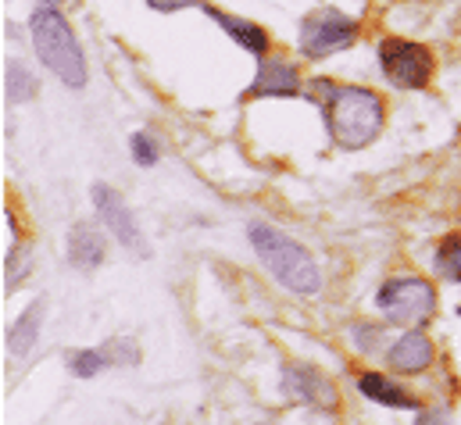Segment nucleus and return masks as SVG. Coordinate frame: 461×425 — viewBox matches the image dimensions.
<instances>
[{
    "label": "nucleus",
    "mask_w": 461,
    "mask_h": 425,
    "mask_svg": "<svg viewBox=\"0 0 461 425\" xmlns=\"http://www.w3.org/2000/svg\"><path fill=\"white\" fill-rule=\"evenodd\" d=\"M208 14L230 32L232 40L243 47V50H250V54H265L268 50V32L261 29V25H254V22H243V18H232V14H226V11H219V7H208Z\"/></svg>",
    "instance_id": "obj_12"
},
{
    "label": "nucleus",
    "mask_w": 461,
    "mask_h": 425,
    "mask_svg": "<svg viewBox=\"0 0 461 425\" xmlns=\"http://www.w3.org/2000/svg\"><path fill=\"white\" fill-rule=\"evenodd\" d=\"M154 11H179V7H190V4H197V0H147Z\"/></svg>",
    "instance_id": "obj_19"
},
{
    "label": "nucleus",
    "mask_w": 461,
    "mask_h": 425,
    "mask_svg": "<svg viewBox=\"0 0 461 425\" xmlns=\"http://www.w3.org/2000/svg\"><path fill=\"white\" fill-rule=\"evenodd\" d=\"M29 29H32V43H36L40 61L65 86H76V90L86 86V58H83V47H79L72 25L54 7H40L29 18Z\"/></svg>",
    "instance_id": "obj_3"
},
{
    "label": "nucleus",
    "mask_w": 461,
    "mask_h": 425,
    "mask_svg": "<svg viewBox=\"0 0 461 425\" xmlns=\"http://www.w3.org/2000/svg\"><path fill=\"white\" fill-rule=\"evenodd\" d=\"M250 247L258 254V261L294 294H319L322 290V272L319 265L312 261V254L290 240L286 232H279L276 225H265V222H254L250 225Z\"/></svg>",
    "instance_id": "obj_2"
},
{
    "label": "nucleus",
    "mask_w": 461,
    "mask_h": 425,
    "mask_svg": "<svg viewBox=\"0 0 461 425\" xmlns=\"http://www.w3.org/2000/svg\"><path fill=\"white\" fill-rule=\"evenodd\" d=\"M315 90L322 94L326 107V125L333 132V140L347 150H361L368 147L379 129H383V101L365 90V86H333V83H315Z\"/></svg>",
    "instance_id": "obj_1"
},
{
    "label": "nucleus",
    "mask_w": 461,
    "mask_h": 425,
    "mask_svg": "<svg viewBox=\"0 0 461 425\" xmlns=\"http://www.w3.org/2000/svg\"><path fill=\"white\" fill-rule=\"evenodd\" d=\"M375 304H379V312L393 321V325L415 329V325H422L426 319H433V312H437V290H433V283H426L419 276H397V279H390L379 290Z\"/></svg>",
    "instance_id": "obj_4"
},
{
    "label": "nucleus",
    "mask_w": 461,
    "mask_h": 425,
    "mask_svg": "<svg viewBox=\"0 0 461 425\" xmlns=\"http://www.w3.org/2000/svg\"><path fill=\"white\" fill-rule=\"evenodd\" d=\"M40 319H43V304H32L22 319L11 325V332H7V350L11 354H29V347L36 343V336H40Z\"/></svg>",
    "instance_id": "obj_14"
},
{
    "label": "nucleus",
    "mask_w": 461,
    "mask_h": 425,
    "mask_svg": "<svg viewBox=\"0 0 461 425\" xmlns=\"http://www.w3.org/2000/svg\"><path fill=\"white\" fill-rule=\"evenodd\" d=\"M4 94H7V104H25L36 94V79L29 76V68L22 61L4 65Z\"/></svg>",
    "instance_id": "obj_15"
},
{
    "label": "nucleus",
    "mask_w": 461,
    "mask_h": 425,
    "mask_svg": "<svg viewBox=\"0 0 461 425\" xmlns=\"http://www.w3.org/2000/svg\"><path fill=\"white\" fill-rule=\"evenodd\" d=\"M132 158H136L140 165H154V161H158V147L147 140V132H136V136H132Z\"/></svg>",
    "instance_id": "obj_18"
},
{
    "label": "nucleus",
    "mask_w": 461,
    "mask_h": 425,
    "mask_svg": "<svg viewBox=\"0 0 461 425\" xmlns=\"http://www.w3.org/2000/svg\"><path fill=\"white\" fill-rule=\"evenodd\" d=\"M68 258H72V265L83 268V272L97 268V265L104 261V232L94 229L90 222L76 225L72 236H68Z\"/></svg>",
    "instance_id": "obj_11"
},
{
    "label": "nucleus",
    "mask_w": 461,
    "mask_h": 425,
    "mask_svg": "<svg viewBox=\"0 0 461 425\" xmlns=\"http://www.w3.org/2000/svg\"><path fill=\"white\" fill-rule=\"evenodd\" d=\"M283 390H286L294 401H308V404H315V408H333V404H337L333 383H330L322 372L308 368V365H290V368H283Z\"/></svg>",
    "instance_id": "obj_8"
},
{
    "label": "nucleus",
    "mask_w": 461,
    "mask_h": 425,
    "mask_svg": "<svg viewBox=\"0 0 461 425\" xmlns=\"http://www.w3.org/2000/svg\"><path fill=\"white\" fill-rule=\"evenodd\" d=\"M386 361H390V368L401 372V375H419V372H426V368L433 365V343H429V336H422V332H404V336L390 347Z\"/></svg>",
    "instance_id": "obj_9"
},
{
    "label": "nucleus",
    "mask_w": 461,
    "mask_h": 425,
    "mask_svg": "<svg viewBox=\"0 0 461 425\" xmlns=\"http://www.w3.org/2000/svg\"><path fill=\"white\" fill-rule=\"evenodd\" d=\"M437 272L444 279H461V236H447L437 250Z\"/></svg>",
    "instance_id": "obj_17"
},
{
    "label": "nucleus",
    "mask_w": 461,
    "mask_h": 425,
    "mask_svg": "<svg viewBox=\"0 0 461 425\" xmlns=\"http://www.w3.org/2000/svg\"><path fill=\"white\" fill-rule=\"evenodd\" d=\"M419 425H451V415L447 411H429V415H422Z\"/></svg>",
    "instance_id": "obj_20"
},
{
    "label": "nucleus",
    "mask_w": 461,
    "mask_h": 425,
    "mask_svg": "<svg viewBox=\"0 0 461 425\" xmlns=\"http://www.w3.org/2000/svg\"><path fill=\"white\" fill-rule=\"evenodd\" d=\"M43 4H47V7H54V4H65V0H43Z\"/></svg>",
    "instance_id": "obj_21"
},
{
    "label": "nucleus",
    "mask_w": 461,
    "mask_h": 425,
    "mask_svg": "<svg viewBox=\"0 0 461 425\" xmlns=\"http://www.w3.org/2000/svg\"><path fill=\"white\" fill-rule=\"evenodd\" d=\"M94 208H97V214L104 218V225L115 232V240L122 243V247H129L132 254H147V243H143V232H140V225H136V218H132V212L122 204V197H118L112 186H104V183H97L94 186Z\"/></svg>",
    "instance_id": "obj_7"
},
{
    "label": "nucleus",
    "mask_w": 461,
    "mask_h": 425,
    "mask_svg": "<svg viewBox=\"0 0 461 425\" xmlns=\"http://www.w3.org/2000/svg\"><path fill=\"white\" fill-rule=\"evenodd\" d=\"M354 36H357L354 18H347L340 11H315L301 25V50L308 58H326V54L350 47Z\"/></svg>",
    "instance_id": "obj_6"
},
{
    "label": "nucleus",
    "mask_w": 461,
    "mask_h": 425,
    "mask_svg": "<svg viewBox=\"0 0 461 425\" xmlns=\"http://www.w3.org/2000/svg\"><path fill=\"white\" fill-rule=\"evenodd\" d=\"M357 386H361V393H365L368 401H379V404H386V408H415V397H411L408 390H401L397 383H390L386 375L368 372V375L357 379Z\"/></svg>",
    "instance_id": "obj_13"
},
{
    "label": "nucleus",
    "mask_w": 461,
    "mask_h": 425,
    "mask_svg": "<svg viewBox=\"0 0 461 425\" xmlns=\"http://www.w3.org/2000/svg\"><path fill=\"white\" fill-rule=\"evenodd\" d=\"M112 354H115V347H101V350H79V354L72 357V372H76L79 379H90V375L104 372L108 365H115V361H112Z\"/></svg>",
    "instance_id": "obj_16"
},
{
    "label": "nucleus",
    "mask_w": 461,
    "mask_h": 425,
    "mask_svg": "<svg viewBox=\"0 0 461 425\" xmlns=\"http://www.w3.org/2000/svg\"><path fill=\"white\" fill-rule=\"evenodd\" d=\"M379 65L393 86L422 90L433 79V54L422 43L408 40H383L379 43Z\"/></svg>",
    "instance_id": "obj_5"
},
{
    "label": "nucleus",
    "mask_w": 461,
    "mask_h": 425,
    "mask_svg": "<svg viewBox=\"0 0 461 425\" xmlns=\"http://www.w3.org/2000/svg\"><path fill=\"white\" fill-rule=\"evenodd\" d=\"M301 90L297 68H290L286 61H265L254 76L250 97H294Z\"/></svg>",
    "instance_id": "obj_10"
}]
</instances>
